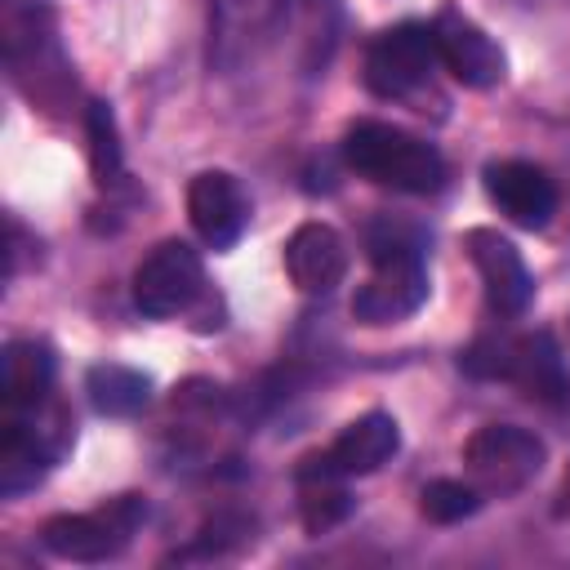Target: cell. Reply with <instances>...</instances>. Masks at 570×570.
Here are the masks:
<instances>
[{
    "mask_svg": "<svg viewBox=\"0 0 570 570\" xmlns=\"http://www.w3.org/2000/svg\"><path fill=\"white\" fill-rule=\"evenodd\" d=\"M423 232L396 218H379L365 232V254L374 276L356 289L352 316L361 325H392L423 307L428 298V263H423Z\"/></svg>",
    "mask_w": 570,
    "mask_h": 570,
    "instance_id": "1",
    "label": "cell"
},
{
    "mask_svg": "<svg viewBox=\"0 0 570 570\" xmlns=\"http://www.w3.org/2000/svg\"><path fill=\"white\" fill-rule=\"evenodd\" d=\"M459 370L472 379H503L521 387L530 401L566 405L570 401V370L561 361V347L548 330L525 334H485L459 352Z\"/></svg>",
    "mask_w": 570,
    "mask_h": 570,
    "instance_id": "2",
    "label": "cell"
},
{
    "mask_svg": "<svg viewBox=\"0 0 570 570\" xmlns=\"http://www.w3.org/2000/svg\"><path fill=\"white\" fill-rule=\"evenodd\" d=\"M343 160L361 178L410 196H428L445 183V156L432 142L383 120H356L343 138Z\"/></svg>",
    "mask_w": 570,
    "mask_h": 570,
    "instance_id": "3",
    "label": "cell"
},
{
    "mask_svg": "<svg viewBox=\"0 0 570 570\" xmlns=\"http://www.w3.org/2000/svg\"><path fill=\"white\" fill-rule=\"evenodd\" d=\"M543 459H548V445L517 423H485L463 441V463L472 485L494 499L525 490L543 472Z\"/></svg>",
    "mask_w": 570,
    "mask_h": 570,
    "instance_id": "4",
    "label": "cell"
},
{
    "mask_svg": "<svg viewBox=\"0 0 570 570\" xmlns=\"http://www.w3.org/2000/svg\"><path fill=\"white\" fill-rule=\"evenodd\" d=\"M147 521L142 494H120L94 512H62L40 525V543L62 561H107L125 552L134 530Z\"/></svg>",
    "mask_w": 570,
    "mask_h": 570,
    "instance_id": "5",
    "label": "cell"
},
{
    "mask_svg": "<svg viewBox=\"0 0 570 570\" xmlns=\"http://www.w3.org/2000/svg\"><path fill=\"white\" fill-rule=\"evenodd\" d=\"M436 40L432 22H396L379 31L365 49V85L379 98H410L419 85H428L436 67Z\"/></svg>",
    "mask_w": 570,
    "mask_h": 570,
    "instance_id": "6",
    "label": "cell"
},
{
    "mask_svg": "<svg viewBox=\"0 0 570 570\" xmlns=\"http://www.w3.org/2000/svg\"><path fill=\"white\" fill-rule=\"evenodd\" d=\"M205 294V263L187 240H160L134 272V307L142 316H178Z\"/></svg>",
    "mask_w": 570,
    "mask_h": 570,
    "instance_id": "7",
    "label": "cell"
},
{
    "mask_svg": "<svg viewBox=\"0 0 570 570\" xmlns=\"http://www.w3.org/2000/svg\"><path fill=\"white\" fill-rule=\"evenodd\" d=\"M396 450H401V428H396V419H392L387 410H370V414L352 419V423L330 441V450L307 454V459H303V472L365 476V472H379Z\"/></svg>",
    "mask_w": 570,
    "mask_h": 570,
    "instance_id": "8",
    "label": "cell"
},
{
    "mask_svg": "<svg viewBox=\"0 0 570 570\" xmlns=\"http://www.w3.org/2000/svg\"><path fill=\"white\" fill-rule=\"evenodd\" d=\"M432 40H436V58H441V67L459 80V85H468V89H490V85H499L503 80V49L490 40V31L485 27H476L468 13H459V9H441L436 18H432Z\"/></svg>",
    "mask_w": 570,
    "mask_h": 570,
    "instance_id": "9",
    "label": "cell"
},
{
    "mask_svg": "<svg viewBox=\"0 0 570 570\" xmlns=\"http://www.w3.org/2000/svg\"><path fill=\"white\" fill-rule=\"evenodd\" d=\"M463 245H468L472 267H476V276H481V285H485L490 312H499V316H521V312L530 307V294H534V281H530V267H525L521 249H517L508 236L490 232V227H472V232L463 236Z\"/></svg>",
    "mask_w": 570,
    "mask_h": 570,
    "instance_id": "10",
    "label": "cell"
},
{
    "mask_svg": "<svg viewBox=\"0 0 570 570\" xmlns=\"http://www.w3.org/2000/svg\"><path fill=\"white\" fill-rule=\"evenodd\" d=\"M485 196L499 205L503 218H512L517 227H530V232L548 227V218L557 214V187L530 160H494V165H485Z\"/></svg>",
    "mask_w": 570,
    "mask_h": 570,
    "instance_id": "11",
    "label": "cell"
},
{
    "mask_svg": "<svg viewBox=\"0 0 570 570\" xmlns=\"http://www.w3.org/2000/svg\"><path fill=\"white\" fill-rule=\"evenodd\" d=\"M187 218L196 227V236L214 249H227L240 240L245 223H249V205L245 191L232 174L223 169H205L187 183Z\"/></svg>",
    "mask_w": 570,
    "mask_h": 570,
    "instance_id": "12",
    "label": "cell"
},
{
    "mask_svg": "<svg viewBox=\"0 0 570 570\" xmlns=\"http://www.w3.org/2000/svg\"><path fill=\"white\" fill-rule=\"evenodd\" d=\"M285 272L303 294H330L347 276V240L330 223H298L285 240Z\"/></svg>",
    "mask_w": 570,
    "mask_h": 570,
    "instance_id": "13",
    "label": "cell"
},
{
    "mask_svg": "<svg viewBox=\"0 0 570 570\" xmlns=\"http://www.w3.org/2000/svg\"><path fill=\"white\" fill-rule=\"evenodd\" d=\"M289 0H214V45H218V62H236L245 58L258 40H267L281 18H285Z\"/></svg>",
    "mask_w": 570,
    "mask_h": 570,
    "instance_id": "14",
    "label": "cell"
},
{
    "mask_svg": "<svg viewBox=\"0 0 570 570\" xmlns=\"http://www.w3.org/2000/svg\"><path fill=\"white\" fill-rule=\"evenodd\" d=\"M49 387H53V347L45 338H13L0 356L4 410H31L49 401Z\"/></svg>",
    "mask_w": 570,
    "mask_h": 570,
    "instance_id": "15",
    "label": "cell"
},
{
    "mask_svg": "<svg viewBox=\"0 0 570 570\" xmlns=\"http://www.w3.org/2000/svg\"><path fill=\"white\" fill-rule=\"evenodd\" d=\"M85 392L94 401L98 414H111V419H125V414H138L147 401H151V379L134 365H120V361H102L85 374Z\"/></svg>",
    "mask_w": 570,
    "mask_h": 570,
    "instance_id": "16",
    "label": "cell"
},
{
    "mask_svg": "<svg viewBox=\"0 0 570 570\" xmlns=\"http://www.w3.org/2000/svg\"><path fill=\"white\" fill-rule=\"evenodd\" d=\"M298 512H303V525L312 534L334 530L352 512V494L343 490V476H325V472H303L298 468Z\"/></svg>",
    "mask_w": 570,
    "mask_h": 570,
    "instance_id": "17",
    "label": "cell"
},
{
    "mask_svg": "<svg viewBox=\"0 0 570 570\" xmlns=\"http://www.w3.org/2000/svg\"><path fill=\"white\" fill-rule=\"evenodd\" d=\"M85 134H89V169L98 187H111L120 178V134H116V116L107 102H89L85 107Z\"/></svg>",
    "mask_w": 570,
    "mask_h": 570,
    "instance_id": "18",
    "label": "cell"
},
{
    "mask_svg": "<svg viewBox=\"0 0 570 570\" xmlns=\"http://www.w3.org/2000/svg\"><path fill=\"white\" fill-rule=\"evenodd\" d=\"M476 508H481V490H476L472 481L436 476V481H428L423 494H419V512H423L428 521H436V525H454V521L472 517Z\"/></svg>",
    "mask_w": 570,
    "mask_h": 570,
    "instance_id": "19",
    "label": "cell"
},
{
    "mask_svg": "<svg viewBox=\"0 0 570 570\" xmlns=\"http://www.w3.org/2000/svg\"><path fill=\"white\" fill-rule=\"evenodd\" d=\"M249 530H254V521L232 517V512H218L214 521H205V525H200V539H196V548H191V552H223V543H240Z\"/></svg>",
    "mask_w": 570,
    "mask_h": 570,
    "instance_id": "20",
    "label": "cell"
},
{
    "mask_svg": "<svg viewBox=\"0 0 570 570\" xmlns=\"http://www.w3.org/2000/svg\"><path fill=\"white\" fill-rule=\"evenodd\" d=\"M557 517H570V468H566V476L557 485Z\"/></svg>",
    "mask_w": 570,
    "mask_h": 570,
    "instance_id": "21",
    "label": "cell"
}]
</instances>
